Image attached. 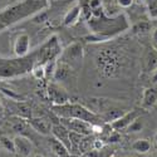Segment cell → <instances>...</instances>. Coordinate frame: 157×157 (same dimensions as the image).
<instances>
[{"mask_svg":"<svg viewBox=\"0 0 157 157\" xmlns=\"http://www.w3.org/2000/svg\"><path fill=\"white\" fill-rule=\"evenodd\" d=\"M32 73L34 74L35 78L40 79L45 75V64H35L33 69H32Z\"/></svg>","mask_w":157,"mask_h":157,"instance_id":"obj_21","label":"cell"},{"mask_svg":"<svg viewBox=\"0 0 157 157\" xmlns=\"http://www.w3.org/2000/svg\"><path fill=\"white\" fill-rule=\"evenodd\" d=\"M157 103V89L155 88H146L142 93V109H151Z\"/></svg>","mask_w":157,"mask_h":157,"instance_id":"obj_9","label":"cell"},{"mask_svg":"<svg viewBox=\"0 0 157 157\" xmlns=\"http://www.w3.org/2000/svg\"><path fill=\"white\" fill-rule=\"evenodd\" d=\"M151 78H152V83H157V68L151 73Z\"/></svg>","mask_w":157,"mask_h":157,"instance_id":"obj_24","label":"cell"},{"mask_svg":"<svg viewBox=\"0 0 157 157\" xmlns=\"http://www.w3.org/2000/svg\"><path fill=\"white\" fill-rule=\"evenodd\" d=\"M151 142L146 138H138L133 143H132V150L137 153H141V155H146L151 151Z\"/></svg>","mask_w":157,"mask_h":157,"instance_id":"obj_14","label":"cell"},{"mask_svg":"<svg viewBox=\"0 0 157 157\" xmlns=\"http://www.w3.org/2000/svg\"><path fill=\"white\" fill-rule=\"evenodd\" d=\"M30 126L36 131V132H39L40 135H49L52 132V126L50 123L47 121V120H43V118H32L29 121Z\"/></svg>","mask_w":157,"mask_h":157,"instance_id":"obj_12","label":"cell"},{"mask_svg":"<svg viewBox=\"0 0 157 157\" xmlns=\"http://www.w3.org/2000/svg\"><path fill=\"white\" fill-rule=\"evenodd\" d=\"M68 157H78V156H74V155H69Z\"/></svg>","mask_w":157,"mask_h":157,"instance_id":"obj_29","label":"cell"},{"mask_svg":"<svg viewBox=\"0 0 157 157\" xmlns=\"http://www.w3.org/2000/svg\"><path fill=\"white\" fill-rule=\"evenodd\" d=\"M53 111L57 116L62 117L64 120L75 118V120H82V121L89 122L92 124H94L99 120L97 114L84 108L81 104L65 103V104H60V106H53Z\"/></svg>","mask_w":157,"mask_h":157,"instance_id":"obj_1","label":"cell"},{"mask_svg":"<svg viewBox=\"0 0 157 157\" xmlns=\"http://www.w3.org/2000/svg\"><path fill=\"white\" fill-rule=\"evenodd\" d=\"M155 142H156V145H157V132L155 133Z\"/></svg>","mask_w":157,"mask_h":157,"instance_id":"obj_27","label":"cell"},{"mask_svg":"<svg viewBox=\"0 0 157 157\" xmlns=\"http://www.w3.org/2000/svg\"><path fill=\"white\" fill-rule=\"evenodd\" d=\"M141 116V112L138 109H133L128 113H123L122 116H120L118 118H116L114 121L111 122V128L114 131H121V129H126L132 121H135L137 117Z\"/></svg>","mask_w":157,"mask_h":157,"instance_id":"obj_3","label":"cell"},{"mask_svg":"<svg viewBox=\"0 0 157 157\" xmlns=\"http://www.w3.org/2000/svg\"><path fill=\"white\" fill-rule=\"evenodd\" d=\"M30 48V38L27 33L19 34L14 40V53L17 57H25L28 56Z\"/></svg>","mask_w":157,"mask_h":157,"instance_id":"obj_5","label":"cell"},{"mask_svg":"<svg viewBox=\"0 0 157 157\" xmlns=\"http://www.w3.org/2000/svg\"><path fill=\"white\" fill-rule=\"evenodd\" d=\"M128 133H137V132H141L143 129V121L141 120V116L137 117L135 121L131 122V124L126 128Z\"/></svg>","mask_w":157,"mask_h":157,"instance_id":"obj_19","label":"cell"},{"mask_svg":"<svg viewBox=\"0 0 157 157\" xmlns=\"http://www.w3.org/2000/svg\"><path fill=\"white\" fill-rule=\"evenodd\" d=\"M52 133L53 136L59 140L62 143H64L67 148L71 151V141H69V129L65 128L64 126H60V124H56L52 127Z\"/></svg>","mask_w":157,"mask_h":157,"instance_id":"obj_10","label":"cell"},{"mask_svg":"<svg viewBox=\"0 0 157 157\" xmlns=\"http://www.w3.org/2000/svg\"><path fill=\"white\" fill-rule=\"evenodd\" d=\"M83 57V48L79 43H73L69 45L63 53V62L67 63L68 62H79Z\"/></svg>","mask_w":157,"mask_h":157,"instance_id":"obj_6","label":"cell"},{"mask_svg":"<svg viewBox=\"0 0 157 157\" xmlns=\"http://www.w3.org/2000/svg\"><path fill=\"white\" fill-rule=\"evenodd\" d=\"M150 30H151V23L150 21H145V20H141V21L136 23L132 27V32L135 34H145V33H147Z\"/></svg>","mask_w":157,"mask_h":157,"instance_id":"obj_17","label":"cell"},{"mask_svg":"<svg viewBox=\"0 0 157 157\" xmlns=\"http://www.w3.org/2000/svg\"><path fill=\"white\" fill-rule=\"evenodd\" d=\"M48 92H49V97L52 98V101L54 103V106H60V104L68 103V96L60 87L52 84V86H49Z\"/></svg>","mask_w":157,"mask_h":157,"instance_id":"obj_8","label":"cell"},{"mask_svg":"<svg viewBox=\"0 0 157 157\" xmlns=\"http://www.w3.org/2000/svg\"><path fill=\"white\" fill-rule=\"evenodd\" d=\"M148 15L151 19H157V0H145Z\"/></svg>","mask_w":157,"mask_h":157,"instance_id":"obj_20","label":"cell"},{"mask_svg":"<svg viewBox=\"0 0 157 157\" xmlns=\"http://www.w3.org/2000/svg\"><path fill=\"white\" fill-rule=\"evenodd\" d=\"M33 157H43V156H40V155H34Z\"/></svg>","mask_w":157,"mask_h":157,"instance_id":"obj_28","label":"cell"},{"mask_svg":"<svg viewBox=\"0 0 157 157\" xmlns=\"http://www.w3.org/2000/svg\"><path fill=\"white\" fill-rule=\"evenodd\" d=\"M152 40L155 44H157V28H155L152 32Z\"/></svg>","mask_w":157,"mask_h":157,"instance_id":"obj_25","label":"cell"},{"mask_svg":"<svg viewBox=\"0 0 157 157\" xmlns=\"http://www.w3.org/2000/svg\"><path fill=\"white\" fill-rule=\"evenodd\" d=\"M60 52H62V49H60V45L58 42V38L56 35H53L42 48H39L35 52L36 64H47L49 62H53L60 54Z\"/></svg>","mask_w":157,"mask_h":157,"instance_id":"obj_2","label":"cell"},{"mask_svg":"<svg viewBox=\"0 0 157 157\" xmlns=\"http://www.w3.org/2000/svg\"><path fill=\"white\" fill-rule=\"evenodd\" d=\"M117 2H118V5H120V6H122V8H128V6L132 5L133 0H117Z\"/></svg>","mask_w":157,"mask_h":157,"instance_id":"obj_22","label":"cell"},{"mask_svg":"<svg viewBox=\"0 0 157 157\" xmlns=\"http://www.w3.org/2000/svg\"><path fill=\"white\" fill-rule=\"evenodd\" d=\"M67 121H69V122H67L68 129L79 133V135L89 136L93 131V124L89 123V122H86V121H82V120H75V118H71V120H67Z\"/></svg>","mask_w":157,"mask_h":157,"instance_id":"obj_4","label":"cell"},{"mask_svg":"<svg viewBox=\"0 0 157 157\" xmlns=\"http://www.w3.org/2000/svg\"><path fill=\"white\" fill-rule=\"evenodd\" d=\"M0 146L2 148H4L5 151L8 152H11V153H17L15 152V145H14V140H10L9 137H0Z\"/></svg>","mask_w":157,"mask_h":157,"instance_id":"obj_18","label":"cell"},{"mask_svg":"<svg viewBox=\"0 0 157 157\" xmlns=\"http://www.w3.org/2000/svg\"><path fill=\"white\" fill-rule=\"evenodd\" d=\"M3 113H4V109H3V104H2V102H0V117L3 116Z\"/></svg>","mask_w":157,"mask_h":157,"instance_id":"obj_26","label":"cell"},{"mask_svg":"<svg viewBox=\"0 0 157 157\" xmlns=\"http://www.w3.org/2000/svg\"><path fill=\"white\" fill-rule=\"evenodd\" d=\"M15 152L23 157H29L33 153V145L32 142L24 136H17L14 138Z\"/></svg>","mask_w":157,"mask_h":157,"instance_id":"obj_7","label":"cell"},{"mask_svg":"<svg viewBox=\"0 0 157 157\" xmlns=\"http://www.w3.org/2000/svg\"><path fill=\"white\" fill-rule=\"evenodd\" d=\"M81 13H82V8H81V5H75V6H73V8L67 13V14H65L64 20H63V24H64V25H67V27H69V25H73V24L78 20V18H79Z\"/></svg>","mask_w":157,"mask_h":157,"instance_id":"obj_15","label":"cell"},{"mask_svg":"<svg viewBox=\"0 0 157 157\" xmlns=\"http://www.w3.org/2000/svg\"><path fill=\"white\" fill-rule=\"evenodd\" d=\"M49 145H50V148L52 151H53L58 157H68L71 153V151L67 148V146L64 145V143H62L59 140H57L56 137L50 138L49 141Z\"/></svg>","mask_w":157,"mask_h":157,"instance_id":"obj_13","label":"cell"},{"mask_svg":"<svg viewBox=\"0 0 157 157\" xmlns=\"http://www.w3.org/2000/svg\"><path fill=\"white\" fill-rule=\"evenodd\" d=\"M143 67H145V72L150 74L157 68V49H148L143 59Z\"/></svg>","mask_w":157,"mask_h":157,"instance_id":"obj_11","label":"cell"},{"mask_svg":"<svg viewBox=\"0 0 157 157\" xmlns=\"http://www.w3.org/2000/svg\"><path fill=\"white\" fill-rule=\"evenodd\" d=\"M93 147H94V150H101V148L103 147V142L99 141V140H96V141L93 142Z\"/></svg>","mask_w":157,"mask_h":157,"instance_id":"obj_23","label":"cell"},{"mask_svg":"<svg viewBox=\"0 0 157 157\" xmlns=\"http://www.w3.org/2000/svg\"><path fill=\"white\" fill-rule=\"evenodd\" d=\"M69 71H71V67L67 64V63H64V62H62V63H59L57 67L54 68V78L57 81H63V79H65V78L68 77V74H69Z\"/></svg>","mask_w":157,"mask_h":157,"instance_id":"obj_16","label":"cell"}]
</instances>
